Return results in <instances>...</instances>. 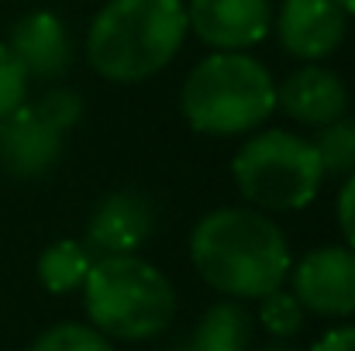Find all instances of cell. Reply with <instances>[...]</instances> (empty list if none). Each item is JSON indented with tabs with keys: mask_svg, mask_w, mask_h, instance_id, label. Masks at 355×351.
<instances>
[{
	"mask_svg": "<svg viewBox=\"0 0 355 351\" xmlns=\"http://www.w3.org/2000/svg\"><path fill=\"white\" fill-rule=\"evenodd\" d=\"M276 107L286 117L321 127L331 124L338 117H345L349 111V90L338 80V73L307 62L304 69L290 73L279 87H276Z\"/></svg>",
	"mask_w": 355,
	"mask_h": 351,
	"instance_id": "8fae6325",
	"label": "cell"
},
{
	"mask_svg": "<svg viewBox=\"0 0 355 351\" xmlns=\"http://www.w3.org/2000/svg\"><path fill=\"white\" fill-rule=\"evenodd\" d=\"M90 265H94L90 248L73 237H62L38 255V282L49 293H73V289H83Z\"/></svg>",
	"mask_w": 355,
	"mask_h": 351,
	"instance_id": "5bb4252c",
	"label": "cell"
},
{
	"mask_svg": "<svg viewBox=\"0 0 355 351\" xmlns=\"http://www.w3.org/2000/svg\"><path fill=\"white\" fill-rule=\"evenodd\" d=\"M311 351H355V324L328 331V334H324Z\"/></svg>",
	"mask_w": 355,
	"mask_h": 351,
	"instance_id": "ffe728a7",
	"label": "cell"
},
{
	"mask_svg": "<svg viewBox=\"0 0 355 351\" xmlns=\"http://www.w3.org/2000/svg\"><path fill=\"white\" fill-rule=\"evenodd\" d=\"M83 307L107 341H145L173 324L176 289L138 255H101L83 279Z\"/></svg>",
	"mask_w": 355,
	"mask_h": 351,
	"instance_id": "3957f363",
	"label": "cell"
},
{
	"mask_svg": "<svg viewBox=\"0 0 355 351\" xmlns=\"http://www.w3.org/2000/svg\"><path fill=\"white\" fill-rule=\"evenodd\" d=\"M259 303H262V307H259V321H262V327H266L272 338L286 341V338L300 334V327H304V314H307V310L297 303L293 293L272 289V293L262 296Z\"/></svg>",
	"mask_w": 355,
	"mask_h": 351,
	"instance_id": "e0dca14e",
	"label": "cell"
},
{
	"mask_svg": "<svg viewBox=\"0 0 355 351\" xmlns=\"http://www.w3.org/2000/svg\"><path fill=\"white\" fill-rule=\"evenodd\" d=\"M180 111L200 134H248L276 111V83L259 59L245 52H214L190 69Z\"/></svg>",
	"mask_w": 355,
	"mask_h": 351,
	"instance_id": "277c9868",
	"label": "cell"
},
{
	"mask_svg": "<svg viewBox=\"0 0 355 351\" xmlns=\"http://www.w3.org/2000/svg\"><path fill=\"white\" fill-rule=\"evenodd\" d=\"M152 210L138 193H111L104 197L87 224V248L101 255H135L152 234Z\"/></svg>",
	"mask_w": 355,
	"mask_h": 351,
	"instance_id": "7c38bea8",
	"label": "cell"
},
{
	"mask_svg": "<svg viewBox=\"0 0 355 351\" xmlns=\"http://www.w3.org/2000/svg\"><path fill=\"white\" fill-rule=\"evenodd\" d=\"M28 351H114V345L90 324H55L38 334Z\"/></svg>",
	"mask_w": 355,
	"mask_h": 351,
	"instance_id": "2e32d148",
	"label": "cell"
},
{
	"mask_svg": "<svg viewBox=\"0 0 355 351\" xmlns=\"http://www.w3.org/2000/svg\"><path fill=\"white\" fill-rule=\"evenodd\" d=\"M248 341H252V317H248V310L241 303L228 300V303H214L200 317V324H197V331H193L187 348L190 351H248Z\"/></svg>",
	"mask_w": 355,
	"mask_h": 351,
	"instance_id": "4fadbf2b",
	"label": "cell"
},
{
	"mask_svg": "<svg viewBox=\"0 0 355 351\" xmlns=\"http://www.w3.org/2000/svg\"><path fill=\"white\" fill-rule=\"evenodd\" d=\"M262 351H297V348H290V345H283V341H279V345H269V348H262Z\"/></svg>",
	"mask_w": 355,
	"mask_h": 351,
	"instance_id": "7402d4cb",
	"label": "cell"
},
{
	"mask_svg": "<svg viewBox=\"0 0 355 351\" xmlns=\"http://www.w3.org/2000/svg\"><path fill=\"white\" fill-rule=\"evenodd\" d=\"M190 262L211 289L232 300H262L283 289L290 276V244L266 214L221 207L197 221Z\"/></svg>",
	"mask_w": 355,
	"mask_h": 351,
	"instance_id": "6da1fadb",
	"label": "cell"
},
{
	"mask_svg": "<svg viewBox=\"0 0 355 351\" xmlns=\"http://www.w3.org/2000/svg\"><path fill=\"white\" fill-rule=\"evenodd\" d=\"M269 0H187V28L218 52H245L269 35Z\"/></svg>",
	"mask_w": 355,
	"mask_h": 351,
	"instance_id": "ba28073f",
	"label": "cell"
},
{
	"mask_svg": "<svg viewBox=\"0 0 355 351\" xmlns=\"http://www.w3.org/2000/svg\"><path fill=\"white\" fill-rule=\"evenodd\" d=\"M28 97V76L21 69V62L10 55V48L0 42V120L17 111Z\"/></svg>",
	"mask_w": 355,
	"mask_h": 351,
	"instance_id": "ac0fdd59",
	"label": "cell"
},
{
	"mask_svg": "<svg viewBox=\"0 0 355 351\" xmlns=\"http://www.w3.org/2000/svg\"><path fill=\"white\" fill-rule=\"evenodd\" d=\"M338 228L345 234L349 248L355 251V172L345 176L342 183V193H338Z\"/></svg>",
	"mask_w": 355,
	"mask_h": 351,
	"instance_id": "d6986e66",
	"label": "cell"
},
{
	"mask_svg": "<svg viewBox=\"0 0 355 351\" xmlns=\"http://www.w3.org/2000/svg\"><path fill=\"white\" fill-rule=\"evenodd\" d=\"M232 176L248 204L276 214L307 207L324 183L311 138L290 131H255L245 138L232 159Z\"/></svg>",
	"mask_w": 355,
	"mask_h": 351,
	"instance_id": "5b68a950",
	"label": "cell"
},
{
	"mask_svg": "<svg viewBox=\"0 0 355 351\" xmlns=\"http://www.w3.org/2000/svg\"><path fill=\"white\" fill-rule=\"evenodd\" d=\"M187 31L183 0H107L87 31V59L111 83H141L176 59Z\"/></svg>",
	"mask_w": 355,
	"mask_h": 351,
	"instance_id": "7a4b0ae2",
	"label": "cell"
},
{
	"mask_svg": "<svg viewBox=\"0 0 355 351\" xmlns=\"http://www.w3.org/2000/svg\"><path fill=\"white\" fill-rule=\"evenodd\" d=\"M331 3H335L345 17H349V14H355V0H331Z\"/></svg>",
	"mask_w": 355,
	"mask_h": 351,
	"instance_id": "44dd1931",
	"label": "cell"
},
{
	"mask_svg": "<svg viewBox=\"0 0 355 351\" xmlns=\"http://www.w3.org/2000/svg\"><path fill=\"white\" fill-rule=\"evenodd\" d=\"M345 24L349 17L331 0H283L276 35L290 55L304 62H321L345 42Z\"/></svg>",
	"mask_w": 355,
	"mask_h": 351,
	"instance_id": "9c48e42d",
	"label": "cell"
},
{
	"mask_svg": "<svg viewBox=\"0 0 355 351\" xmlns=\"http://www.w3.org/2000/svg\"><path fill=\"white\" fill-rule=\"evenodd\" d=\"M293 296L318 317L355 314V251L345 244H324L307 251L293 265Z\"/></svg>",
	"mask_w": 355,
	"mask_h": 351,
	"instance_id": "52a82bcc",
	"label": "cell"
},
{
	"mask_svg": "<svg viewBox=\"0 0 355 351\" xmlns=\"http://www.w3.org/2000/svg\"><path fill=\"white\" fill-rule=\"evenodd\" d=\"M324 176H352L355 172V120L338 117L331 124H321L318 134L311 138Z\"/></svg>",
	"mask_w": 355,
	"mask_h": 351,
	"instance_id": "9a60e30c",
	"label": "cell"
},
{
	"mask_svg": "<svg viewBox=\"0 0 355 351\" xmlns=\"http://www.w3.org/2000/svg\"><path fill=\"white\" fill-rule=\"evenodd\" d=\"M3 45L21 62L28 80H49V83L62 80L69 62H73V45H69L66 24L55 14H49V10L24 14L10 28V38Z\"/></svg>",
	"mask_w": 355,
	"mask_h": 351,
	"instance_id": "30bf717a",
	"label": "cell"
},
{
	"mask_svg": "<svg viewBox=\"0 0 355 351\" xmlns=\"http://www.w3.org/2000/svg\"><path fill=\"white\" fill-rule=\"evenodd\" d=\"M83 117V97L55 87L35 104H21L0 120V169L14 179H38L62 159V134Z\"/></svg>",
	"mask_w": 355,
	"mask_h": 351,
	"instance_id": "8992f818",
	"label": "cell"
}]
</instances>
